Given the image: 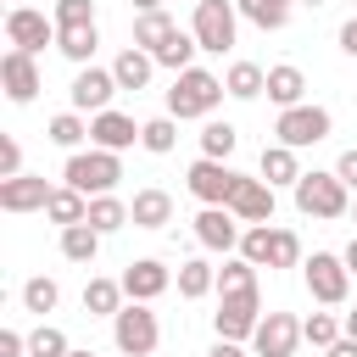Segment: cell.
Returning a JSON list of instances; mask_svg holds the SVG:
<instances>
[{
	"instance_id": "6da1fadb",
	"label": "cell",
	"mask_w": 357,
	"mask_h": 357,
	"mask_svg": "<svg viewBox=\"0 0 357 357\" xmlns=\"http://www.w3.org/2000/svg\"><path fill=\"white\" fill-rule=\"evenodd\" d=\"M229 89H223V78L218 73H206V67H190V73H178L173 78V89H167V117H212L218 112V100H223Z\"/></svg>"
},
{
	"instance_id": "7a4b0ae2",
	"label": "cell",
	"mask_w": 357,
	"mask_h": 357,
	"mask_svg": "<svg viewBox=\"0 0 357 357\" xmlns=\"http://www.w3.org/2000/svg\"><path fill=\"white\" fill-rule=\"evenodd\" d=\"M61 178L78 190V195H112V184L123 178V162H117V151H73L67 156V167H61Z\"/></svg>"
},
{
	"instance_id": "3957f363",
	"label": "cell",
	"mask_w": 357,
	"mask_h": 357,
	"mask_svg": "<svg viewBox=\"0 0 357 357\" xmlns=\"http://www.w3.org/2000/svg\"><path fill=\"white\" fill-rule=\"evenodd\" d=\"M296 212L307 218H346L351 212V190L340 184V173H301L296 178Z\"/></svg>"
},
{
	"instance_id": "277c9868",
	"label": "cell",
	"mask_w": 357,
	"mask_h": 357,
	"mask_svg": "<svg viewBox=\"0 0 357 357\" xmlns=\"http://www.w3.org/2000/svg\"><path fill=\"white\" fill-rule=\"evenodd\" d=\"M112 340H117V351H123V357H151V351H156V340H162L156 312H151L145 301H128V307L112 318Z\"/></svg>"
},
{
	"instance_id": "5b68a950",
	"label": "cell",
	"mask_w": 357,
	"mask_h": 357,
	"mask_svg": "<svg viewBox=\"0 0 357 357\" xmlns=\"http://www.w3.org/2000/svg\"><path fill=\"white\" fill-rule=\"evenodd\" d=\"M329 128H335V117L324 112V106H290V112H279V123H273V134H279V145H290V151H307V145H318V139H329Z\"/></svg>"
},
{
	"instance_id": "8992f818",
	"label": "cell",
	"mask_w": 357,
	"mask_h": 357,
	"mask_svg": "<svg viewBox=\"0 0 357 357\" xmlns=\"http://www.w3.org/2000/svg\"><path fill=\"white\" fill-rule=\"evenodd\" d=\"M184 184H190V195H195L201 206H229V201H234V190H240V173H234L229 162L201 156V162H190Z\"/></svg>"
},
{
	"instance_id": "52a82bcc",
	"label": "cell",
	"mask_w": 357,
	"mask_h": 357,
	"mask_svg": "<svg viewBox=\"0 0 357 357\" xmlns=\"http://www.w3.org/2000/svg\"><path fill=\"white\" fill-rule=\"evenodd\" d=\"M301 273H307L312 301H324V307H340V301H346V290H351V268H346L335 251H312V257L301 262Z\"/></svg>"
},
{
	"instance_id": "ba28073f",
	"label": "cell",
	"mask_w": 357,
	"mask_h": 357,
	"mask_svg": "<svg viewBox=\"0 0 357 357\" xmlns=\"http://www.w3.org/2000/svg\"><path fill=\"white\" fill-rule=\"evenodd\" d=\"M234 0H195V22H190V33H195V45L201 50H212V56H223L229 45H234Z\"/></svg>"
},
{
	"instance_id": "9c48e42d",
	"label": "cell",
	"mask_w": 357,
	"mask_h": 357,
	"mask_svg": "<svg viewBox=\"0 0 357 357\" xmlns=\"http://www.w3.org/2000/svg\"><path fill=\"white\" fill-rule=\"evenodd\" d=\"M6 39H11V50L39 56V50L56 39V17L33 11V6H11V11H6Z\"/></svg>"
},
{
	"instance_id": "30bf717a",
	"label": "cell",
	"mask_w": 357,
	"mask_h": 357,
	"mask_svg": "<svg viewBox=\"0 0 357 357\" xmlns=\"http://www.w3.org/2000/svg\"><path fill=\"white\" fill-rule=\"evenodd\" d=\"M257 324H262V301H257V296H223L218 312H212L218 340H251Z\"/></svg>"
},
{
	"instance_id": "8fae6325",
	"label": "cell",
	"mask_w": 357,
	"mask_h": 357,
	"mask_svg": "<svg viewBox=\"0 0 357 357\" xmlns=\"http://www.w3.org/2000/svg\"><path fill=\"white\" fill-rule=\"evenodd\" d=\"M296 340H301V318L296 312H268L257 324V335H251V351L257 357H290Z\"/></svg>"
},
{
	"instance_id": "7c38bea8",
	"label": "cell",
	"mask_w": 357,
	"mask_h": 357,
	"mask_svg": "<svg viewBox=\"0 0 357 357\" xmlns=\"http://www.w3.org/2000/svg\"><path fill=\"white\" fill-rule=\"evenodd\" d=\"M240 218L229 212V206H201L195 212V240L206 245V251H240Z\"/></svg>"
},
{
	"instance_id": "4fadbf2b",
	"label": "cell",
	"mask_w": 357,
	"mask_h": 357,
	"mask_svg": "<svg viewBox=\"0 0 357 357\" xmlns=\"http://www.w3.org/2000/svg\"><path fill=\"white\" fill-rule=\"evenodd\" d=\"M67 95H73V112H112L106 100L117 95V78H112V67H78Z\"/></svg>"
},
{
	"instance_id": "5bb4252c",
	"label": "cell",
	"mask_w": 357,
	"mask_h": 357,
	"mask_svg": "<svg viewBox=\"0 0 357 357\" xmlns=\"http://www.w3.org/2000/svg\"><path fill=\"white\" fill-rule=\"evenodd\" d=\"M0 84H6V100L28 106V100L39 95V67H33V56H28V50H6V56H0Z\"/></svg>"
},
{
	"instance_id": "9a60e30c",
	"label": "cell",
	"mask_w": 357,
	"mask_h": 357,
	"mask_svg": "<svg viewBox=\"0 0 357 357\" xmlns=\"http://www.w3.org/2000/svg\"><path fill=\"white\" fill-rule=\"evenodd\" d=\"M0 206H6V212H45V206H50V184H45L39 173L0 178Z\"/></svg>"
},
{
	"instance_id": "2e32d148",
	"label": "cell",
	"mask_w": 357,
	"mask_h": 357,
	"mask_svg": "<svg viewBox=\"0 0 357 357\" xmlns=\"http://www.w3.org/2000/svg\"><path fill=\"white\" fill-rule=\"evenodd\" d=\"M167 284H173V273H167L156 257H139V262L123 268V296H128V301H156Z\"/></svg>"
},
{
	"instance_id": "e0dca14e",
	"label": "cell",
	"mask_w": 357,
	"mask_h": 357,
	"mask_svg": "<svg viewBox=\"0 0 357 357\" xmlns=\"http://www.w3.org/2000/svg\"><path fill=\"white\" fill-rule=\"evenodd\" d=\"M229 212H234L240 223H273V184H262V178H245V173H240V190H234Z\"/></svg>"
},
{
	"instance_id": "ac0fdd59",
	"label": "cell",
	"mask_w": 357,
	"mask_h": 357,
	"mask_svg": "<svg viewBox=\"0 0 357 357\" xmlns=\"http://www.w3.org/2000/svg\"><path fill=\"white\" fill-rule=\"evenodd\" d=\"M89 139H95V151H128V145L139 139V128H134V117H123V112H95V117H89Z\"/></svg>"
},
{
	"instance_id": "d6986e66",
	"label": "cell",
	"mask_w": 357,
	"mask_h": 357,
	"mask_svg": "<svg viewBox=\"0 0 357 357\" xmlns=\"http://www.w3.org/2000/svg\"><path fill=\"white\" fill-rule=\"evenodd\" d=\"M128 223L134 229H167L173 223V195L167 190H134V201H128Z\"/></svg>"
},
{
	"instance_id": "ffe728a7",
	"label": "cell",
	"mask_w": 357,
	"mask_h": 357,
	"mask_svg": "<svg viewBox=\"0 0 357 357\" xmlns=\"http://www.w3.org/2000/svg\"><path fill=\"white\" fill-rule=\"evenodd\" d=\"M151 73H156V56H151V50H139V45H128V50L112 61L117 89H145V84H151Z\"/></svg>"
},
{
	"instance_id": "44dd1931",
	"label": "cell",
	"mask_w": 357,
	"mask_h": 357,
	"mask_svg": "<svg viewBox=\"0 0 357 357\" xmlns=\"http://www.w3.org/2000/svg\"><path fill=\"white\" fill-rule=\"evenodd\" d=\"M257 173H262V184H273V190H279V184H290V190H296V178H301V167H296V151H290V145H279V139H273V145H262V162H257Z\"/></svg>"
},
{
	"instance_id": "7402d4cb",
	"label": "cell",
	"mask_w": 357,
	"mask_h": 357,
	"mask_svg": "<svg viewBox=\"0 0 357 357\" xmlns=\"http://www.w3.org/2000/svg\"><path fill=\"white\" fill-rule=\"evenodd\" d=\"M301 95H307V78H301V67H268V100L279 106V112H290V106H301Z\"/></svg>"
},
{
	"instance_id": "603a6c76",
	"label": "cell",
	"mask_w": 357,
	"mask_h": 357,
	"mask_svg": "<svg viewBox=\"0 0 357 357\" xmlns=\"http://www.w3.org/2000/svg\"><path fill=\"white\" fill-rule=\"evenodd\" d=\"M84 312L89 318H117L123 312V279H89L84 284Z\"/></svg>"
},
{
	"instance_id": "cb8c5ba5",
	"label": "cell",
	"mask_w": 357,
	"mask_h": 357,
	"mask_svg": "<svg viewBox=\"0 0 357 357\" xmlns=\"http://www.w3.org/2000/svg\"><path fill=\"white\" fill-rule=\"evenodd\" d=\"M45 218H50V223H61V229H73V223H84V218H89V195H78L73 184H61V190H50Z\"/></svg>"
},
{
	"instance_id": "d4e9b609",
	"label": "cell",
	"mask_w": 357,
	"mask_h": 357,
	"mask_svg": "<svg viewBox=\"0 0 357 357\" xmlns=\"http://www.w3.org/2000/svg\"><path fill=\"white\" fill-rule=\"evenodd\" d=\"M173 33H178V28H173V17H167V11H145V17H134V45H139V50H151V56H156Z\"/></svg>"
},
{
	"instance_id": "484cf974",
	"label": "cell",
	"mask_w": 357,
	"mask_h": 357,
	"mask_svg": "<svg viewBox=\"0 0 357 357\" xmlns=\"http://www.w3.org/2000/svg\"><path fill=\"white\" fill-rule=\"evenodd\" d=\"M223 89H229L234 100H257V95L268 89V73H262L257 61H234V67L223 73Z\"/></svg>"
},
{
	"instance_id": "4316f807",
	"label": "cell",
	"mask_w": 357,
	"mask_h": 357,
	"mask_svg": "<svg viewBox=\"0 0 357 357\" xmlns=\"http://www.w3.org/2000/svg\"><path fill=\"white\" fill-rule=\"evenodd\" d=\"M84 223H89L95 234H117V229H128V201H117V195H95Z\"/></svg>"
},
{
	"instance_id": "83f0119b",
	"label": "cell",
	"mask_w": 357,
	"mask_h": 357,
	"mask_svg": "<svg viewBox=\"0 0 357 357\" xmlns=\"http://www.w3.org/2000/svg\"><path fill=\"white\" fill-rule=\"evenodd\" d=\"M95 45H100V33H95V22H89V28H56V50H61L67 61H78V67H89V56H95Z\"/></svg>"
},
{
	"instance_id": "f1b7e54d",
	"label": "cell",
	"mask_w": 357,
	"mask_h": 357,
	"mask_svg": "<svg viewBox=\"0 0 357 357\" xmlns=\"http://www.w3.org/2000/svg\"><path fill=\"white\" fill-rule=\"evenodd\" d=\"M45 139H50V145H61V151L73 156V151L89 139V123H84L78 112H56V117H50V128H45Z\"/></svg>"
},
{
	"instance_id": "f546056e",
	"label": "cell",
	"mask_w": 357,
	"mask_h": 357,
	"mask_svg": "<svg viewBox=\"0 0 357 357\" xmlns=\"http://www.w3.org/2000/svg\"><path fill=\"white\" fill-rule=\"evenodd\" d=\"M206 290H218V268L201 262V257H195V262H178V296H184V301H201Z\"/></svg>"
},
{
	"instance_id": "4dcf8cb0",
	"label": "cell",
	"mask_w": 357,
	"mask_h": 357,
	"mask_svg": "<svg viewBox=\"0 0 357 357\" xmlns=\"http://www.w3.org/2000/svg\"><path fill=\"white\" fill-rule=\"evenodd\" d=\"M234 11L251 17L262 33H279V28L290 22V6H284V0H234Z\"/></svg>"
},
{
	"instance_id": "1f68e13d",
	"label": "cell",
	"mask_w": 357,
	"mask_h": 357,
	"mask_svg": "<svg viewBox=\"0 0 357 357\" xmlns=\"http://www.w3.org/2000/svg\"><path fill=\"white\" fill-rule=\"evenodd\" d=\"M195 50H201V45H195V33H173V39L156 50V67H167V73L178 78V73H190V67H195Z\"/></svg>"
},
{
	"instance_id": "d6a6232c",
	"label": "cell",
	"mask_w": 357,
	"mask_h": 357,
	"mask_svg": "<svg viewBox=\"0 0 357 357\" xmlns=\"http://www.w3.org/2000/svg\"><path fill=\"white\" fill-rule=\"evenodd\" d=\"M218 290L223 296H257V262H245V257L223 262L218 268Z\"/></svg>"
},
{
	"instance_id": "836d02e7",
	"label": "cell",
	"mask_w": 357,
	"mask_h": 357,
	"mask_svg": "<svg viewBox=\"0 0 357 357\" xmlns=\"http://www.w3.org/2000/svg\"><path fill=\"white\" fill-rule=\"evenodd\" d=\"M234 145H240V134H234V123H206L201 128V156H212V162H229L234 156Z\"/></svg>"
},
{
	"instance_id": "e575fe53",
	"label": "cell",
	"mask_w": 357,
	"mask_h": 357,
	"mask_svg": "<svg viewBox=\"0 0 357 357\" xmlns=\"http://www.w3.org/2000/svg\"><path fill=\"white\" fill-rule=\"evenodd\" d=\"M95 251H100V234H95L89 223L61 229V257H67V262H95Z\"/></svg>"
},
{
	"instance_id": "d590c367",
	"label": "cell",
	"mask_w": 357,
	"mask_h": 357,
	"mask_svg": "<svg viewBox=\"0 0 357 357\" xmlns=\"http://www.w3.org/2000/svg\"><path fill=\"white\" fill-rule=\"evenodd\" d=\"M139 145H145L151 156H167V151L178 145V123H173V117H151V123H139Z\"/></svg>"
},
{
	"instance_id": "8d00e7d4",
	"label": "cell",
	"mask_w": 357,
	"mask_h": 357,
	"mask_svg": "<svg viewBox=\"0 0 357 357\" xmlns=\"http://www.w3.org/2000/svg\"><path fill=\"white\" fill-rule=\"evenodd\" d=\"M340 335H346V324H340L335 312H312V318H301V340H307V346H324V351H329Z\"/></svg>"
},
{
	"instance_id": "74e56055",
	"label": "cell",
	"mask_w": 357,
	"mask_h": 357,
	"mask_svg": "<svg viewBox=\"0 0 357 357\" xmlns=\"http://www.w3.org/2000/svg\"><path fill=\"white\" fill-rule=\"evenodd\" d=\"M56 301H61V284H56V279H45V273H39V279H28V284H22V307H28V312H39V318H45V312H56Z\"/></svg>"
},
{
	"instance_id": "f35d334b",
	"label": "cell",
	"mask_w": 357,
	"mask_h": 357,
	"mask_svg": "<svg viewBox=\"0 0 357 357\" xmlns=\"http://www.w3.org/2000/svg\"><path fill=\"white\" fill-rule=\"evenodd\" d=\"M73 346H67V335L56 329V324H39L33 335H28V357H67Z\"/></svg>"
},
{
	"instance_id": "ab89813d",
	"label": "cell",
	"mask_w": 357,
	"mask_h": 357,
	"mask_svg": "<svg viewBox=\"0 0 357 357\" xmlns=\"http://www.w3.org/2000/svg\"><path fill=\"white\" fill-rule=\"evenodd\" d=\"M268 245H273V229H268V223H251V229L240 234V257L257 262V268H268Z\"/></svg>"
},
{
	"instance_id": "60d3db41",
	"label": "cell",
	"mask_w": 357,
	"mask_h": 357,
	"mask_svg": "<svg viewBox=\"0 0 357 357\" xmlns=\"http://www.w3.org/2000/svg\"><path fill=\"white\" fill-rule=\"evenodd\" d=\"M268 268H301V240L290 229H273V245H268Z\"/></svg>"
},
{
	"instance_id": "b9f144b4",
	"label": "cell",
	"mask_w": 357,
	"mask_h": 357,
	"mask_svg": "<svg viewBox=\"0 0 357 357\" xmlns=\"http://www.w3.org/2000/svg\"><path fill=\"white\" fill-rule=\"evenodd\" d=\"M56 28H89L95 22V0H56Z\"/></svg>"
},
{
	"instance_id": "7bdbcfd3",
	"label": "cell",
	"mask_w": 357,
	"mask_h": 357,
	"mask_svg": "<svg viewBox=\"0 0 357 357\" xmlns=\"http://www.w3.org/2000/svg\"><path fill=\"white\" fill-rule=\"evenodd\" d=\"M17 173H22V145L6 134L0 139V178H17Z\"/></svg>"
},
{
	"instance_id": "ee69618b",
	"label": "cell",
	"mask_w": 357,
	"mask_h": 357,
	"mask_svg": "<svg viewBox=\"0 0 357 357\" xmlns=\"http://www.w3.org/2000/svg\"><path fill=\"white\" fill-rule=\"evenodd\" d=\"M0 357H28V335H17V329H0Z\"/></svg>"
},
{
	"instance_id": "f6af8a7d",
	"label": "cell",
	"mask_w": 357,
	"mask_h": 357,
	"mask_svg": "<svg viewBox=\"0 0 357 357\" xmlns=\"http://www.w3.org/2000/svg\"><path fill=\"white\" fill-rule=\"evenodd\" d=\"M335 173H340V184H346V190H357V145H351V151H340Z\"/></svg>"
},
{
	"instance_id": "bcb514c9",
	"label": "cell",
	"mask_w": 357,
	"mask_h": 357,
	"mask_svg": "<svg viewBox=\"0 0 357 357\" xmlns=\"http://www.w3.org/2000/svg\"><path fill=\"white\" fill-rule=\"evenodd\" d=\"M324 357H357V340H351V335H340V340H335Z\"/></svg>"
},
{
	"instance_id": "7dc6e473",
	"label": "cell",
	"mask_w": 357,
	"mask_h": 357,
	"mask_svg": "<svg viewBox=\"0 0 357 357\" xmlns=\"http://www.w3.org/2000/svg\"><path fill=\"white\" fill-rule=\"evenodd\" d=\"M340 50H346V56H357V17L340 28Z\"/></svg>"
},
{
	"instance_id": "c3c4849f",
	"label": "cell",
	"mask_w": 357,
	"mask_h": 357,
	"mask_svg": "<svg viewBox=\"0 0 357 357\" xmlns=\"http://www.w3.org/2000/svg\"><path fill=\"white\" fill-rule=\"evenodd\" d=\"M206 357H245V351H240V340H218Z\"/></svg>"
},
{
	"instance_id": "681fc988",
	"label": "cell",
	"mask_w": 357,
	"mask_h": 357,
	"mask_svg": "<svg viewBox=\"0 0 357 357\" xmlns=\"http://www.w3.org/2000/svg\"><path fill=\"white\" fill-rule=\"evenodd\" d=\"M340 262H346V268H351V273H357V234H351V245H346V251H340Z\"/></svg>"
},
{
	"instance_id": "f907efd6",
	"label": "cell",
	"mask_w": 357,
	"mask_h": 357,
	"mask_svg": "<svg viewBox=\"0 0 357 357\" xmlns=\"http://www.w3.org/2000/svg\"><path fill=\"white\" fill-rule=\"evenodd\" d=\"M134 11L145 17V11H162V0H134Z\"/></svg>"
},
{
	"instance_id": "816d5d0a",
	"label": "cell",
	"mask_w": 357,
	"mask_h": 357,
	"mask_svg": "<svg viewBox=\"0 0 357 357\" xmlns=\"http://www.w3.org/2000/svg\"><path fill=\"white\" fill-rule=\"evenodd\" d=\"M340 324H346V335H351V340H357V307H351V312H346V318H340Z\"/></svg>"
},
{
	"instance_id": "f5cc1de1",
	"label": "cell",
	"mask_w": 357,
	"mask_h": 357,
	"mask_svg": "<svg viewBox=\"0 0 357 357\" xmlns=\"http://www.w3.org/2000/svg\"><path fill=\"white\" fill-rule=\"evenodd\" d=\"M67 357H95V351H78V346H73V351H67Z\"/></svg>"
},
{
	"instance_id": "db71d44e",
	"label": "cell",
	"mask_w": 357,
	"mask_h": 357,
	"mask_svg": "<svg viewBox=\"0 0 357 357\" xmlns=\"http://www.w3.org/2000/svg\"><path fill=\"white\" fill-rule=\"evenodd\" d=\"M351 218H357V201H351Z\"/></svg>"
},
{
	"instance_id": "11a10c76",
	"label": "cell",
	"mask_w": 357,
	"mask_h": 357,
	"mask_svg": "<svg viewBox=\"0 0 357 357\" xmlns=\"http://www.w3.org/2000/svg\"><path fill=\"white\" fill-rule=\"evenodd\" d=\"M284 6H290V0H284Z\"/></svg>"
}]
</instances>
